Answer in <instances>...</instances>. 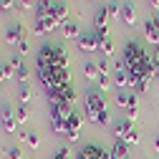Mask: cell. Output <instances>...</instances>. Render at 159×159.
<instances>
[{"instance_id": "obj_1", "label": "cell", "mask_w": 159, "mask_h": 159, "mask_svg": "<svg viewBox=\"0 0 159 159\" xmlns=\"http://www.w3.org/2000/svg\"><path fill=\"white\" fill-rule=\"evenodd\" d=\"M124 66H126L129 73H136V76L147 78V81H152V78L157 76V68L152 63V56L136 41H126V46H124Z\"/></svg>"}, {"instance_id": "obj_2", "label": "cell", "mask_w": 159, "mask_h": 159, "mask_svg": "<svg viewBox=\"0 0 159 159\" xmlns=\"http://www.w3.org/2000/svg\"><path fill=\"white\" fill-rule=\"evenodd\" d=\"M84 106H86L89 121H93V124H98V126H109V124H111L104 91H98V89H86V93H84Z\"/></svg>"}, {"instance_id": "obj_3", "label": "cell", "mask_w": 159, "mask_h": 159, "mask_svg": "<svg viewBox=\"0 0 159 159\" xmlns=\"http://www.w3.org/2000/svg\"><path fill=\"white\" fill-rule=\"evenodd\" d=\"M35 66L38 68H68V53L63 51V46L43 43L35 53Z\"/></svg>"}, {"instance_id": "obj_4", "label": "cell", "mask_w": 159, "mask_h": 159, "mask_svg": "<svg viewBox=\"0 0 159 159\" xmlns=\"http://www.w3.org/2000/svg\"><path fill=\"white\" fill-rule=\"evenodd\" d=\"M114 136L119 139V142H126L129 147H131V144H139V131L134 129L131 121H119V124L114 126Z\"/></svg>"}, {"instance_id": "obj_5", "label": "cell", "mask_w": 159, "mask_h": 159, "mask_svg": "<svg viewBox=\"0 0 159 159\" xmlns=\"http://www.w3.org/2000/svg\"><path fill=\"white\" fill-rule=\"evenodd\" d=\"M48 101L53 104H71L76 101V91H73V84H66V86H58L53 91H48Z\"/></svg>"}, {"instance_id": "obj_6", "label": "cell", "mask_w": 159, "mask_h": 159, "mask_svg": "<svg viewBox=\"0 0 159 159\" xmlns=\"http://www.w3.org/2000/svg\"><path fill=\"white\" fill-rule=\"evenodd\" d=\"M78 51L81 53H93V51H98V43H96V33L93 30H84L81 35H78Z\"/></svg>"}, {"instance_id": "obj_7", "label": "cell", "mask_w": 159, "mask_h": 159, "mask_svg": "<svg viewBox=\"0 0 159 159\" xmlns=\"http://www.w3.org/2000/svg\"><path fill=\"white\" fill-rule=\"evenodd\" d=\"M23 38H25V25H20V23H15V25H8L5 28V43L13 48H18V43H20L23 41Z\"/></svg>"}, {"instance_id": "obj_8", "label": "cell", "mask_w": 159, "mask_h": 159, "mask_svg": "<svg viewBox=\"0 0 159 159\" xmlns=\"http://www.w3.org/2000/svg\"><path fill=\"white\" fill-rule=\"evenodd\" d=\"M10 66H13V71H15V78L20 81V86H28V78H30V71L25 68V63H23V58L20 56H13L10 58Z\"/></svg>"}, {"instance_id": "obj_9", "label": "cell", "mask_w": 159, "mask_h": 159, "mask_svg": "<svg viewBox=\"0 0 159 159\" xmlns=\"http://www.w3.org/2000/svg\"><path fill=\"white\" fill-rule=\"evenodd\" d=\"M111 78H114V86L119 89V91H124V89H129V71H126V66H124V61L119 63L114 71H111Z\"/></svg>"}, {"instance_id": "obj_10", "label": "cell", "mask_w": 159, "mask_h": 159, "mask_svg": "<svg viewBox=\"0 0 159 159\" xmlns=\"http://www.w3.org/2000/svg\"><path fill=\"white\" fill-rule=\"evenodd\" d=\"M0 124H3V129H5L8 134H13V131H15V126H18L15 109H10V106H3V111H0Z\"/></svg>"}, {"instance_id": "obj_11", "label": "cell", "mask_w": 159, "mask_h": 159, "mask_svg": "<svg viewBox=\"0 0 159 159\" xmlns=\"http://www.w3.org/2000/svg\"><path fill=\"white\" fill-rule=\"evenodd\" d=\"M78 136H81V116H78V114L73 111V114H71V119L66 121V139L76 142Z\"/></svg>"}, {"instance_id": "obj_12", "label": "cell", "mask_w": 159, "mask_h": 159, "mask_svg": "<svg viewBox=\"0 0 159 159\" xmlns=\"http://www.w3.org/2000/svg\"><path fill=\"white\" fill-rule=\"evenodd\" d=\"M84 30L78 28V23L76 20H66L63 25H61V35L66 38V41H78V35H81Z\"/></svg>"}, {"instance_id": "obj_13", "label": "cell", "mask_w": 159, "mask_h": 159, "mask_svg": "<svg viewBox=\"0 0 159 159\" xmlns=\"http://www.w3.org/2000/svg\"><path fill=\"white\" fill-rule=\"evenodd\" d=\"M98 154H101V147L98 144H84L81 149H78L76 159H98Z\"/></svg>"}, {"instance_id": "obj_14", "label": "cell", "mask_w": 159, "mask_h": 159, "mask_svg": "<svg viewBox=\"0 0 159 159\" xmlns=\"http://www.w3.org/2000/svg\"><path fill=\"white\" fill-rule=\"evenodd\" d=\"M111 157H114V159H131V154H129V144L116 139L114 147H111Z\"/></svg>"}, {"instance_id": "obj_15", "label": "cell", "mask_w": 159, "mask_h": 159, "mask_svg": "<svg viewBox=\"0 0 159 159\" xmlns=\"http://www.w3.org/2000/svg\"><path fill=\"white\" fill-rule=\"evenodd\" d=\"M121 20H124L126 25H134V23H136V8H134L131 0L121 5Z\"/></svg>"}, {"instance_id": "obj_16", "label": "cell", "mask_w": 159, "mask_h": 159, "mask_svg": "<svg viewBox=\"0 0 159 159\" xmlns=\"http://www.w3.org/2000/svg\"><path fill=\"white\" fill-rule=\"evenodd\" d=\"M144 38H147L149 43H157V46H159V28H157L152 20L144 23Z\"/></svg>"}, {"instance_id": "obj_17", "label": "cell", "mask_w": 159, "mask_h": 159, "mask_svg": "<svg viewBox=\"0 0 159 159\" xmlns=\"http://www.w3.org/2000/svg\"><path fill=\"white\" fill-rule=\"evenodd\" d=\"M106 23H109V10L104 5V8H98L96 15H93V28H106Z\"/></svg>"}, {"instance_id": "obj_18", "label": "cell", "mask_w": 159, "mask_h": 159, "mask_svg": "<svg viewBox=\"0 0 159 159\" xmlns=\"http://www.w3.org/2000/svg\"><path fill=\"white\" fill-rule=\"evenodd\" d=\"M84 76L89 78V81H96L98 78V63H86L84 66Z\"/></svg>"}, {"instance_id": "obj_19", "label": "cell", "mask_w": 159, "mask_h": 159, "mask_svg": "<svg viewBox=\"0 0 159 159\" xmlns=\"http://www.w3.org/2000/svg\"><path fill=\"white\" fill-rule=\"evenodd\" d=\"M13 76H15V71H13L10 63H0V84L8 81V78H13Z\"/></svg>"}, {"instance_id": "obj_20", "label": "cell", "mask_w": 159, "mask_h": 159, "mask_svg": "<svg viewBox=\"0 0 159 159\" xmlns=\"http://www.w3.org/2000/svg\"><path fill=\"white\" fill-rule=\"evenodd\" d=\"M30 98H33V91H30L28 86H20V89H18V101H20V104H28Z\"/></svg>"}, {"instance_id": "obj_21", "label": "cell", "mask_w": 159, "mask_h": 159, "mask_svg": "<svg viewBox=\"0 0 159 159\" xmlns=\"http://www.w3.org/2000/svg\"><path fill=\"white\" fill-rule=\"evenodd\" d=\"M15 119H18V124H25L28 121V109H25V104H20L15 109Z\"/></svg>"}, {"instance_id": "obj_22", "label": "cell", "mask_w": 159, "mask_h": 159, "mask_svg": "<svg viewBox=\"0 0 159 159\" xmlns=\"http://www.w3.org/2000/svg\"><path fill=\"white\" fill-rule=\"evenodd\" d=\"M106 10H109V18H116V15L121 18V5H119L116 0H111V3L106 5Z\"/></svg>"}, {"instance_id": "obj_23", "label": "cell", "mask_w": 159, "mask_h": 159, "mask_svg": "<svg viewBox=\"0 0 159 159\" xmlns=\"http://www.w3.org/2000/svg\"><path fill=\"white\" fill-rule=\"evenodd\" d=\"M18 8L23 13H30V10H35V0H18Z\"/></svg>"}, {"instance_id": "obj_24", "label": "cell", "mask_w": 159, "mask_h": 159, "mask_svg": "<svg viewBox=\"0 0 159 159\" xmlns=\"http://www.w3.org/2000/svg\"><path fill=\"white\" fill-rule=\"evenodd\" d=\"M5 157H8V159H23V154H20L18 147H8V149H5Z\"/></svg>"}, {"instance_id": "obj_25", "label": "cell", "mask_w": 159, "mask_h": 159, "mask_svg": "<svg viewBox=\"0 0 159 159\" xmlns=\"http://www.w3.org/2000/svg\"><path fill=\"white\" fill-rule=\"evenodd\" d=\"M28 144H30V149H38V147H41V139H38V134H35V131H30V134H28Z\"/></svg>"}, {"instance_id": "obj_26", "label": "cell", "mask_w": 159, "mask_h": 159, "mask_svg": "<svg viewBox=\"0 0 159 159\" xmlns=\"http://www.w3.org/2000/svg\"><path fill=\"white\" fill-rule=\"evenodd\" d=\"M18 56H30V48H28V41H25V38L18 43Z\"/></svg>"}, {"instance_id": "obj_27", "label": "cell", "mask_w": 159, "mask_h": 159, "mask_svg": "<svg viewBox=\"0 0 159 159\" xmlns=\"http://www.w3.org/2000/svg\"><path fill=\"white\" fill-rule=\"evenodd\" d=\"M53 159H71V152H68L66 147H61V149H58V152L53 154Z\"/></svg>"}, {"instance_id": "obj_28", "label": "cell", "mask_w": 159, "mask_h": 159, "mask_svg": "<svg viewBox=\"0 0 159 159\" xmlns=\"http://www.w3.org/2000/svg\"><path fill=\"white\" fill-rule=\"evenodd\" d=\"M98 159H114V157H111V149L101 147V154H98Z\"/></svg>"}, {"instance_id": "obj_29", "label": "cell", "mask_w": 159, "mask_h": 159, "mask_svg": "<svg viewBox=\"0 0 159 159\" xmlns=\"http://www.w3.org/2000/svg\"><path fill=\"white\" fill-rule=\"evenodd\" d=\"M13 8V0H0V10H10Z\"/></svg>"}, {"instance_id": "obj_30", "label": "cell", "mask_w": 159, "mask_h": 159, "mask_svg": "<svg viewBox=\"0 0 159 159\" xmlns=\"http://www.w3.org/2000/svg\"><path fill=\"white\" fill-rule=\"evenodd\" d=\"M152 23H154V25L159 28V13H154V15H152Z\"/></svg>"}, {"instance_id": "obj_31", "label": "cell", "mask_w": 159, "mask_h": 159, "mask_svg": "<svg viewBox=\"0 0 159 159\" xmlns=\"http://www.w3.org/2000/svg\"><path fill=\"white\" fill-rule=\"evenodd\" d=\"M149 5H152V8L157 10V8H159V0H149Z\"/></svg>"}, {"instance_id": "obj_32", "label": "cell", "mask_w": 159, "mask_h": 159, "mask_svg": "<svg viewBox=\"0 0 159 159\" xmlns=\"http://www.w3.org/2000/svg\"><path fill=\"white\" fill-rule=\"evenodd\" d=\"M154 147H157V152H159V136H157V142H154Z\"/></svg>"}]
</instances>
